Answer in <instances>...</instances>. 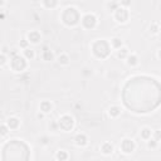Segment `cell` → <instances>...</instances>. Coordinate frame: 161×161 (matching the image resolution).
<instances>
[{
    "instance_id": "6da1fadb",
    "label": "cell",
    "mask_w": 161,
    "mask_h": 161,
    "mask_svg": "<svg viewBox=\"0 0 161 161\" xmlns=\"http://www.w3.org/2000/svg\"><path fill=\"white\" fill-rule=\"evenodd\" d=\"M75 141H77L78 145H86L87 144V138L84 135H78L77 137H75Z\"/></svg>"
},
{
    "instance_id": "7a4b0ae2",
    "label": "cell",
    "mask_w": 161,
    "mask_h": 161,
    "mask_svg": "<svg viewBox=\"0 0 161 161\" xmlns=\"http://www.w3.org/2000/svg\"><path fill=\"white\" fill-rule=\"evenodd\" d=\"M102 150H103L105 154H111V152H112V150H113V147H112V145H110V144H105L103 147H102Z\"/></svg>"
},
{
    "instance_id": "3957f363",
    "label": "cell",
    "mask_w": 161,
    "mask_h": 161,
    "mask_svg": "<svg viewBox=\"0 0 161 161\" xmlns=\"http://www.w3.org/2000/svg\"><path fill=\"white\" fill-rule=\"evenodd\" d=\"M142 137H144V138H146V140H147V138H149V136L151 135V131H150V130L149 128H144V130H142Z\"/></svg>"
},
{
    "instance_id": "277c9868",
    "label": "cell",
    "mask_w": 161,
    "mask_h": 161,
    "mask_svg": "<svg viewBox=\"0 0 161 161\" xmlns=\"http://www.w3.org/2000/svg\"><path fill=\"white\" fill-rule=\"evenodd\" d=\"M127 63L130 64V65H135L136 63H137V58L135 57V55H132V57H128V62Z\"/></svg>"
},
{
    "instance_id": "5b68a950",
    "label": "cell",
    "mask_w": 161,
    "mask_h": 161,
    "mask_svg": "<svg viewBox=\"0 0 161 161\" xmlns=\"http://www.w3.org/2000/svg\"><path fill=\"white\" fill-rule=\"evenodd\" d=\"M59 63H62V64H68V63H69L68 57H67L65 54H63V57H59Z\"/></svg>"
},
{
    "instance_id": "8992f818",
    "label": "cell",
    "mask_w": 161,
    "mask_h": 161,
    "mask_svg": "<svg viewBox=\"0 0 161 161\" xmlns=\"http://www.w3.org/2000/svg\"><path fill=\"white\" fill-rule=\"evenodd\" d=\"M57 157L59 159L60 161H63V160H65V159H67V154L64 152V151H60V152H58V154H57Z\"/></svg>"
},
{
    "instance_id": "52a82bcc",
    "label": "cell",
    "mask_w": 161,
    "mask_h": 161,
    "mask_svg": "<svg viewBox=\"0 0 161 161\" xmlns=\"http://www.w3.org/2000/svg\"><path fill=\"white\" fill-rule=\"evenodd\" d=\"M112 44L115 47H121V45H122V42H121V39L115 38V39H112Z\"/></svg>"
},
{
    "instance_id": "ba28073f",
    "label": "cell",
    "mask_w": 161,
    "mask_h": 161,
    "mask_svg": "<svg viewBox=\"0 0 161 161\" xmlns=\"http://www.w3.org/2000/svg\"><path fill=\"white\" fill-rule=\"evenodd\" d=\"M25 54H26V57H28V58H34V52L32 50V49H26Z\"/></svg>"
},
{
    "instance_id": "9c48e42d",
    "label": "cell",
    "mask_w": 161,
    "mask_h": 161,
    "mask_svg": "<svg viewBox=\"0 0 161 161\" xmlns=\"http://www.w3.org/2000/svg\"><path fill=\"white\" fill-rule=\"evenodd\" d=\"M126 53H127V49H126V48H123V49H120V52H118V57H120V58H123Z\"/></svg>"
},
{
    "instance_id": "30bf717a",
    "label": "cell",
    "mask_w": 161,
    "mask_h": 161,
    "mask_svg": "<svg viewBox=\"0 0 161 161\" xmlns=\"http://www.w3.org/2000/svg\"><path fill=\"white\" fill-rule=\"evenodd\" d=\"M0 133H1V135H6V133H8V127L1 126V127H0Z\"/></svg>"
},
{
    "instance_id": "8fae6325",
    "label": "cell",
    "mask_w": 161,
    "mask_h": 161,
    "mask_svg": "<svg viewBox=\"0 0 161 161\" xmlns=\"http://www.w3.org/2000/svg\"><path fill=\"white\" fill-rule=\"evenodd\" d=\"M4 63H5V57H4V55H0V65H3Z\"/></svg>"
},
{
    "instance_id": "7c38bea8",
    "label": "cell",
    "mask_w": 161,
    "mask_h": 161,
    "mask_svg": "<svg viewBox=\"0 0 161 161\" xmlns=\"http://www.w3.org/2000/svg\"><path fill=\"white\" fill-rule=\"evenodd\" d=\"M156 142H157V141H156ZM156 142H149V146L150 147H155L156 146Z\"/></svg>"
}]
</instances>
